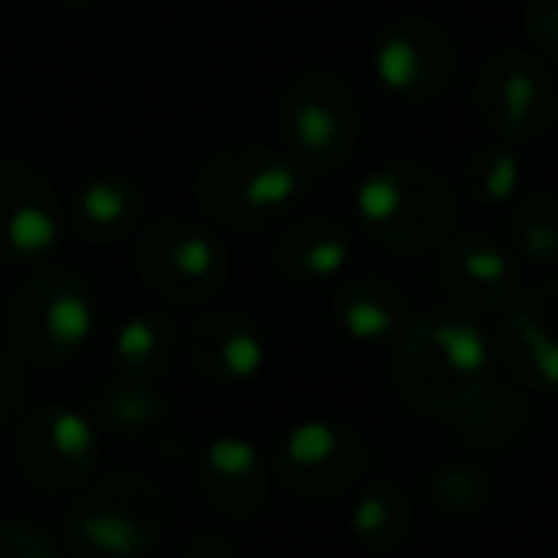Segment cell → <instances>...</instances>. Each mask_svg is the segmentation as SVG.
Masks as SVG:
<instances>
[{"mask_svg": "<svg viewBox=\"0 0 558 558\" xmlns=\"http://www.w3.org/2000/svg\"><path fill=\"white\" fill-rule=\"evenodd\" d=\"M88 405H93L96 421H100L108 433L119 436H142L165 417L169 402L157 390V383L146 379H131V375H111L100 379L88 390Z\"/></svg>", "mask_w": 558, "mask_h": 558, "instance_id": "7402d4cb", "label": "cell"}, {"mask_svg": "<svg viewBox=\"0 0 558 558\" xmlns=\"http://www.w3.org/2000/svg\"><path fill=\"white\" fill-rule=\"evenodd\" d=\"M512 253L532 268H558V195L527 192L509 215Z\"/></svg>", "mask_w": 558, "mask_h": 558, "instance_id": "cb8c5ba5", "label": "cell"}, {"mask_svg": "<svg viewBox=\"0 0 558 558\" xmlns=\"http://www.w3.org/2000/svg\"><path fill=\"white\" fill-rule=\"evenodd\" d=\"M142 222V192L131 177L104 172L81 184L73 199V233L88 245H116Z\"/></svg>", "mask_w": 558, "mask_h": 558, "instance_id": "d6986e66", "label": "cell"}, {"mask_svg": "<svg viewBox=\"0 0 558 558\" xmlns=\"http://www.w3.org/2000/svg\"><path fill=\"white\" fill-rule=\"evenodd\" d=\"M463 180L466 192H471L474 203L482 207H501V203H512L524 187V165H520L512 142H482L478 149H471L463 165Z\"/></svg>", "mask_w": 558, "mask_h": 558, "instance_id": "d4e9b609", "label": "cell"}, {"mask_svg": "<svg viewBox=\"0 0 558 558\" xmlns=\"http://www.w3.org/2000/svg\"><path fill=\"white\" fill-rule=\"evenodd\" d=\"M352 253V238L344 222L329 215H311L288 222L283 233L276 238V268L291 279V283H333L344 271Z\"/></svg>", "mask_w": 558, "mask_h": 558, "instance_id": "e0dca14e", "label": "cell"}, {"mask_svg": "<svg viewBox=\"0 0 558 558\" xmlns=\"http://www.w3.org/2000/svg\"><path fill=\"white\" fill-rule=\"evenodd\" d=\"M352 215L375 245L425 256L456 233V195L428 165L395 157L360 180Z\"/></svg>", "mask_w": 558, "mask_h": 558, "instance_id": "7a4b0ae2", "label": "cell"}, {"mask_svg": "<svg viewBox=\"0 0 558 558\" xmlns=\"http://www.w3.org/2000/svg\"><path fill=\"white\" fill-rule=\"evenodd\" d=\"M471 100L501 142H535L558 119V81L527 50H497L474 73Z\"/></svg>", "mask_w": 558, "mask_h": 558, "instance_id": "ba28073f", "label": "cell"}, {"mask_svg": "<svg viewBox=\"0 0 558 558\" xmlns=\"http://www.w3.org/2000/svg\"><path fill=\"white\" fill-rule=\"evenodd\" d=\"M184 349L207 383L241 387L264 367V337L241 311H207L187 326Z\"/></svg>", "mask_w": 558, "mask_h": 558, "instance_id": "2e32d148", "label": "cell"}, {"mask_svg": "<svg viewBox=\"0 0 558 558\" xmlns=\"http://www.w3.org/2000/svg\"><path fill=\"white\" fill-rule=\"evenodd\" d=\"M184 558H241V555L233 539H226V535H218V532H203L187 543Z\"/></svg>", "mask_w": 558, "mask_h": 558, "instance_id": "f546056e", "label": "cell"}, {"mask_svg": "<svg viewBox=\"0 0 558 558\" xmlns=\"http://www.w3.org/2000/svg\"><path fill=\"white\" fill-rule=\"evenodd\" d=\"M177 349H180L177 322L165 311L131 314V318L116 329V341H111L116 372L131 375V379H146V383H157L172 372Z\"/></svg>", "mask_w": 558, "mask_h": 558, "instance_id": "ffe728a7", "label": "cell"}, {"mask_svg": "<svg viewBox=\"0 0 558 558\" xmlns=\"http://www.w3.org/2000/svg\"><path fill=\"white\" fill-rule=\"evenodd\" d=\"M62 4H93V0H62Z\"/></svg>", "mask_w": 558, "mask_h": 558, "instance_id": "4dcf8cb0", "label": "cell"}, {"mask_svg": "<svg viewBox=\"0 0 558 558\" xmlns=\"http://www.w3.org/2000/svg\"><path fill=\"white\" fill-rule=\"evenodd\" d=\"M494 356L517 387L558 390V279L517 295L505 306Z\"/></svg>", "mask_w": 558, "mask_h": 558, "instance_id": "4fadbf2b", "label": "cell"}, {"mask_svg": "<svg viewBox=\"0 0 558 558\" xmlns=\"http://www.w3.org/2000/svg\"><path fill=\"white\" fill-rule=\"evenodd\" d=\"M24 395H27V383L24 372H20V356L4 341L0 344V428L24 410Z\"/></svg>", "mask_w": 558, "mask_h": 558, "instance_id": "f1b7e54d", "label": "cell"}, {"mask_svg": "<svg viewBox=\"0 0 558 558\" xmlns=\"http://www.w3.org/2000/svg\"><path fill=\"white\" fill-rule=\"evenodd\" d=\"M134 268L146 288L172 306H207L226 283V248L207 226L165 215L138 233Z\"/></svg>", "mask_w": 558, "mask_h": 558, "instance_id": "8992f818", "label": "cell"}, {"mask_svg": "<svg viewBox=\"0 0 558 558\" xmlns=\"http://www.w3.org/2000/svg\"><path fill=\"white\" fill-rule=\"evenodd\" d=\"M195 486L215 512L245 520L260 512L264 501H268L271 471L245 436H215L199 451Z\"/></svg>", "mask_w": 558, "mask_h": 558, "instance_id": "9a60e30c", "label": "cell"}, {"mask_svg": "<svg viewBox=\"0 0 558 558\" xmlns=\"http://www.w3.org/2000/svg\"><path fill=\"white\" fill-rule=\"evenodd\" d=\"M96 329V299L88 279L73 268H39L12 291L4 306V341L35 367L73 360Z\"/></svg>", "mask_w": 558, "mask_h": 558, "instance_id": "277c9868", "label": "cell"}, {"mask_svg": "<svg viewBox=\"0 0 558 558\" xmlns=\"http://www.w3.org/2000/svg\"><path fill=\"white\" fill-rule=\"evenodd\" d=\"M379 85L402 104H428L456 77V43L425 16H402L379 35L372 54Z\"/></svg>", "mask_w": 558, "mask_h": 558, "instance_id": "8fae6325", "label": "cell"}, {"mask_svg": "<svg viewBox=\"0 0 558 558\" xmlns=\"http://www.w3.org/2000/svg\"><path fill=\"white\" fill-rule=\"evenodd\" d=\"M169 520L157 482L134 471L96 478L65 512V547L73 558H146Z\"/></svg>", "mask_w": 558, "mask_h": 558, "instance_id": "5b68a950", "label": "cell"}, {"mask_svg": "<svg viewBox=\"0 0 558 558\" xmlns=\"http://www.w3.org/2000/svg\"><path fill=\"white\" fill-rule=\"evenodd\" d=\"M100 440L96 425L70 405H39L16 433V463L47 494H65L93 478Z\"/></svg>", "mask_w": 558, "mask_h": 558, "instance_id": "30bf717a", "label": "cell"}, {"mask_svg": "<svg viewBox=\"0 0 558 558\" xmlns=\"http://www.w3.org/2000/svg\"><path fill=\"white\" fill-rule=\"evenodd\" d=\"M333 318L337 329L349 337L352 344H390L402 337L405 322H410V306L405 295L379 276H360V279H344L333 295Z\"/></svg>", "mask_w": 558, "mask_h": 558, "instance_id": "ac0fdd59", "label": "cell"}, {"mask_svg": "<svg viewBox=\"0 0 558 558\" xmlns=\"http://www.w3.org/2000/svg\"><path fill=\"white\" fill-rule=\"evenodd\" d=\"M0 558H62L47 532L27 520H0Z\"/></svg>", "mask_w": 558, "mask_h": 558, "instance_id": "4316f807", "label": "cell"}, {"mask_svg": "<svg viewBox=\"0 0 558 558\" xmlns=\"http://www.w3.org/2000/svg\"><path fill=\"white\" fill-rule=\"evenodd\" d=\"M288 157L306 172H333L352 157L360 138V104L329 70H306L291 81L279 111Z\"/></svg>", "mask_w": 558, "mask_h": 558, "instance_id": "52a82bcc", "label": "cell"}, {"mask_svg": "<svg viewBox=\"0 0 558 558\" xmlns=\"http://www.w3.org/2000/svg\"><path fill=\"white\" fill-rule=\"evenodd\" d=\"M349 524L364 550H372V555H395L413 535V505L395 478H375L352 501Z\"/></svg>", "mask_w": 558, "mask_h": 558, "instance_id": "44dd1931", "label": "cell"}, {"mask_svg": "<svg viewBox=\"0 0 558 558\" xmlns=\"http://www.w3.org/2000/svg\"><path fill=\"white\" fill-rule=\"evenodd\" d=\"M494 344L471 314L425 311L398 337L395 390L417 417L456 421L494 379Z\"/></svg>", "mask_w": 558, "mask_h": 558, "instance_id": "6da1fadb", "label": "cell"}, {"mask_svg": "<svg viewBox=\"0 0 558 558\" xmlns=\"http://www.w3.org/2000/svg\"><path fill=\"white\" fill-rule=\"evenodd\" d=\"M62 241V207L47 180L20 161H0V260L39 264Z\"/></svg>", "mask_w": 558, "mask_h": 558, "instance_id": "5bb4252c", "label": "cell"}, {"mask_svg": "<svg viewBox=\"0 0 558 558\" xmlns=\"http://www.w3.org/2000/svg\"><path fill=\"white\" fill-rule=\"evenodd\" d=\"M451 425L474 448H509L527 428V402L517 387H505L494 375Z\"/></svg>", "mask_w": 558, "mask_h": 558, "instance_id": "603a6c76", "label": "cell"}, {"mask_svg": "<svg viewBox=\"0 0 558 558\" xmlns=\"http://www.w3.org/2000/svg\"><path fill=\"white\" fill-rule=\"evenodd\" d=\"M524 32L543 58L558 62V0H527L524 4Z\"/></svg>", "mask_w": 558, "mask_h": 558, "instance_id": "83f0119b", "label": "cell"}, {"mask_svg": "<svg viewBox=\"0 0 558 558\" xmlns=\"http://www.w3.org/2000/svg\"><path fill=\"white\" fill-rule=\"evenodd\" d=\"M306 192V169L264 146H226L199 165L195 195L210 222L226 230L279 226Z\"/></svg>", "mask_w": 558, "mask_h": 558, "instance_id": "3957f363", "label": "cell"}, {"mask_svg": "<svg viewBox=\"0 0 558 558\" xmlns=\"http://www.w3.org/2000/svg\"><path fill=\"white\" fill-rule=\"evenodd\" d=\"M367 463L372 448L360 428L333 417H306L279 444L276 478L299 501H333L364 478Z\"/></svg>", "mask_w": 558, "mask_h": 558, "instance_id": "9c48e42d", "label": "cell"}, {"mask_svg": "<svg viewBox=\"0 0 558 558\" xmlns=\"http://www.w3.org/2000/svg\"><path fill=\"white\" fill-rule=\"evenodd\" d=\"M436 283L451 311L482 318V314H501L517 299L520 271L509 248L489 233H451L440 245Z\"/></svg>", "mask_w": 558, "mask_h": 558, "instance_id": "7c38bea8", "label": "cell"}, {"mask_svg": "<svg viewBox=\"0 0 558 558\" xmlns=\"http://www.w3.org/2000/svg\"><path fill=\"white\" fill-rule=\"evenodd\" d=\"M428 494H433L436 509L451 512V517H471L486 505V478L478 474V466L471 463H444L428 478Z\"/></svg>", "mask_w": 558, "mask_h": 558, "instance_id": "484cf974", "label": "cell"}]
</instances>
